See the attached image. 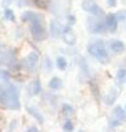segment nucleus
I'll use <instances>...</instances> for the list:
<instances>
[{
  "label": "nucleus",
  "mask_w": 126,
  "mask_h": 132,
  "mask_svg": "<svg viewBox=\"0 0 126 132\" xmlns=\"http://www.w3.org/2000/svg\"><path fill=\"white\" fill-rule=\"evenodd\" d=\"M0 104L11 111H19L21 107L19 89L17 86L6 83L0 86Z\"/></svg>",
  "instance_id": "obj_1"
},
{
  "label": "nucleus",
  "mask_w": 126,
  "mask_h": 132,
  "mask_svg": "<svg viewBox=\"0 0 126 132\" xmlns=\"http://www.w3.org/2000/svg\"><path fill=\"white\" fill-rule=\"evenodd\" d=\"M88 53L102 64H106V63L110 62V55H108V52L106 49L105 43L100 39L92 40L88 44Z\"/></svg>",
  "instance_id": "obj_2"
},
{
  "label": "nucleus",
  "mask_w": 126,
  "mask_h": 132,
  "mask_svg": "<svg viewBox=\"0 0 126 132\" xmlns=\"http://www.w3.org/2000/svg\"><path fill=\"white\" fill-rule=\"evenodd\" d=\"M44 20H39V21H33V23H29V30H30L32 38L37 42H42L47 38V29L44 28V24H43Z\"/></svg>",
  "instance_id": "obj_3"
},
{
  "label": "nucleus",
  "mask_w": 126,
  "mask_h": 132,
  "mask_svg": "<svg viewBox=\"0 0 126 132\" xmlns=\"http://www.w3.org/2000/svg\"><path fill=\"white\" fill-rule=\"evenodd\" d=\"M87 28L93 34H102V33H105L107 30L105 21L101 20V18H96V16L87 19Z\"/></svg>",
  "instance_id": "obj_4"
},
{
  "label": "nucleus",
  "mask_w": 126,
  "mask_h": 132,
  "mask_svg": "<svg viewBox=\"0 0 126 132\" xmlns=\"http://www.w3.org/2000/svg\"><path fill=\"white\" fill-rule=\"evenodd\" d=\"M82 9L87 13H90L92 16H96V18H102L105 15L104 10L97 5V3L93 1V0H83L82 1Z\"/></svg>",
  "instance_id": "obj_5"
},
{
  "label": "nucleus",
  "mask_w": 126,
  "mask_h": 132,
  "mask_svg": "<svg viewBox=\"0 0 126 132\" xmlns=\"http://www.w3.org/2000/svg\"><path fill=\"white\" fill-rule=\"evenodd\" d=\"M124 122H126V110H124L121 106H116L112 112V117L110 120V126L117 127Z\"/></svg>",
  "instance_id": "obj_6"
},
{
  "label": "nucleus",
  "mask_w": 126,
  "mask_h": 132,
  "mask_svg": "<svg viewBox=\"0 0 126 132\" xmlns=\"http://www.w3.org/2000/svg\"><path fill=\"white\" fill-rule=\"evenodd\" d=\"M62 39L63 42L67 44V45H74L76 44V40H77V37H76V33L72 29L71 25H66L63 27V30H62Z\"/></svg>",
  "instance_id": "obj_7"
},
{
  "label": "nucleus",
  "mask_w": 126,
  "mask_h": 132,
  "mask_svg": "<svg viewBox=\"0 0 126 132\" xmlns=\"http://www.w3.org/2000/svg\"><path fill=\"white\" fill-rule=\"evenodd\" d=\"M38 63V54L35 52H30L24 59H23V68L28 72H33L35 69V65Z\"/></svg>",
  "instance_id": "obj_8"
},
{
  "label": "nucleus",
  "mask_w": 126,
  "mask_h": 132,
  "mask_svg": "<svg viewBox=\"0 0 126 132\" xmlns=\"http://www.w3.org/2000/svg\"><path fill=\"white\" fill-rule=\"evenodd\" d=\"M105 24H106V27H107V30L116 31L117 24H119L117 15H116V14H107L105 16Z\"/></svg>",
  "instance_id": "obj_9"
},
{
  "label": "nucleus",
  "mask_w": 126,
  "mask_h": 132,
  "mask_svg": "<svg viewBox=\"0 0 126 132\" xmlns=\"http://www.w3.org/2000/svg\"><path fill=\"white\" fill-rule=\"evenodd\" d=\"M21 20L28 21V23H33V21H39V20H44V19H43V15H41V14L34 13L32 10H27L21 14Z\"/></svg>",
  "instance_id": "obj_10"
},
{
  "label": "nucleus",
  "mask_w": 126,
  "mask_h": 132,
  "mask_svg": "<svg viewBox=\"0 0 126 132\" xmlns=\"http://www.w3.org/2000/svg\"><path fill=\"white\" fill-rule=\"evenodd\" d=\"M25 110H27V112H28L39 125H43V123H44V118H43L42 113L38 111L35 107H33V106H25Z\"/></svg>",
  "instance_id": "obj_11"
},
{
  "label": "nucleus",
  "mask_w": 126,
  "mask_h": 132,
  "mask_svg": "<svg viewBox=\"0 0 126 132\" xmlns=\"http://www.w3.org/2000/svg\"><path fill=\"white\" fill-rule=\"evenodd\" d=\"M28 91H29V94H30V96H37V94L41 93V91H42V84H41L39 78H35V79H33V81L29 83Z\"/></svg>",
  "instance_id": "obj_12"
},
{
  "label": "nucleus",
  "mask_w": 126,
  "mask_h": 132,
  "mask_svg": "<svg viewBox=\"0 0 126 132\" xmlns=\"http://www.w3.org/2000/svg\"><path fill=\"white\" fill-rule=\"evenodd\" d=\"M110 49L114 53H116V54L122 53L125 51V43L122 40H119V39H112L110 42Z\"/></svg>",
  "instance_id": "obj_13"
},
{
  "label": "nucleus",
  "mask_w": 126,
  "mask_h": 132,
  "mask_svg": "<svg viewBox=\"0 0 126 132\" xmlns=\"http://www.w3.org/2000/svg\"><path fill=\"white\" fill-rule=\"evenodd\" d=\"M62 30H63V27L58 24L57 20H52L51 21V34H52L54 38L62 35Z\"/></svg>",
  "instance_id": "obj_14"
},
{
  "label": "nucleus",
  "mask_w": 126,
  "mask_h": 132,
  "mask_svg": "<svg viewBox=\"0 0 126 132\" xmlns=\"http://www.w3.org/2000/svg\"><path fill=\"white\" fill-rule=\"evenodd\" d=\"M62 86H63V82L59 77H53V78H51V81L48 83V87L51 89H53V91H59L62 88Z\"/></svg>",
  "instance_id": "obj_15"
},
{
  "label": "nucleus",
  "mask_w": 126,
  "mask_h": 132,
  "mask_svg": "<svg viewBox=\"0 0 126 132\" xmlns=\"http://www.w3.org/2000/svg\"><path fill=\"white\" fill-rule=\"evenodd\" d=\"M116 98H117V89H116V88H111L110 92L106 94L105 102L108 104V106H111V104H114V103H115Z\"/></svg>",
  "instance_id": "obj_16"
},
{
  "label": "nucleus",
  "mask_w": 126,
  "mask_h": 132,
  "mask_svg": "<svg viewBox=\"0 0 126 132\" xmlns=\"http://www.w3.org/2000/svg\"><path fill=\"white\" fill-rule=\"evenodd\" d=\"M13 62H14V55L9 51L0 54V63H3V64H11Z\"/></svg>",
  "instance_id": "obj_17"
},
{
  "label": "nucleus",
  "mask_w": 126,
  "mask_h": 132,
  "mask_svg": "<svg viewBox=\"0 0 126 132\" xmlns=\"http://www.w3.org/2000/svg\"><path fill=\"white\" fill-rule=\"evenodd\" d=\"M62 113L66 116V117H71V116L74 113V108L71 106V104H68V103H63L62 104Z\"/></svg>",
  "instance_id": "obj_18"
},
{
  "label": "nucleus",
  "mask_w": 126,
  "mask_h": 132,
  "mask_svg": "<svg viewBox=\"0 0 126 132\" xmlns=\"http://www.w3.org/2000/svg\"><path fill=\"white\" fill-rule=\"evenodd\" d=\"M56 64H57V68L61 69V71H64V69L67 68V65H68L67 59H66L64 57H58L57 61H56Z\"/></svg>",
  "instance_id": "obj_19"
},
{
  "label": "nucleus",
  "mask_w": 126,
  "mask_h": 132,
  "mask_svg": "<svg viewBox=\"0 0 126 132\" xmlns=\"http://www.w3.org/2000/svg\"><path fill=\"white\" fill-rule=\"evenodd\" d=\"M116 79L119 83H122L124 81H126V68H120L116 72Z\"/></svg>",
  "instance_id": "obj_20"
},
{
  "label": "nucleus",
  "mask_w": 126,
  "mask_h": 132,
  "mask_svg": "<svg viewBox=\"0 0 126 132\" xmlns=\"http://www.w3.org/2000/svg\"><path fill=\"white\" fill-rule=\"evenodd\" d=\"M116 15H117L119 21H121V23L124 24V28L126 29V10H120Z\"/></svg>",
  "instance_id": "obj_21"
},
{
  "label": "nucleus",
  "mask_w": 126,
  "mask_h": 132,
  "mask_svg": "<svg viewBox=\"0 0 126 132\" xmlns=\"http://www.w3.org/2000/svg\"><path fill=\"white\" fill-rule=\"evenodd\" d=\"M73 128H74L73 122L71 121V120H67V121L63 123V130H64L66 132H72L73 131Z\"/></svg>",
  "instance_id": "obj_22"
},
{
  "label": "nucleus",
  "mask_w": 126,
  "mask_h": 132,
  "mask_svg": "<svg viewBox=\"0 0 126 132\" xmlns=\"http://www.w3.org/2000/svg\"><path fill=\"white\" fill-rule=\"evenodd\" d=\"M4 15H5V18L8 19V20H15V15H14V11L11 10V9H5V13H4Z\"/></svg>",
  "instance_id": "obj_23"
},
{
  "label": "nucleus",
  "mask_w": 126,
  "mask_h": 132,
  "mask_svg": "<svg viewBox=\"0 0 126 132\" xmlns=\"http://www.w3.org/2000/svg\"><path fill=\"white\" fill-rule=\"evenodd\" d=\"M0 79H1V81H9V79H10L9 72L4 71V69H0Z\"/></svg>",
  "instance_id": "obj_24"
},
{
  "label": "nucleus",
  "mask_w": 126,
  "mask_h": 132,
  "mask_svg": "<svg viewBox=\"0 0 126 132\" xmlns=\"http://www.w3.org/2000/svg\"><path fill=\"white\" fill-rule=\"evenodd\" d=\"M25 132H39V130H38V127H37V126H32V127H29Z\"/></svg>",
  "instance_id": "obj_25"
},
{
  "label": "nucleus",
  "mask_w": 126,
  "mask_h": 132,
  "mask_svg": "<svg viewBox=\"0 0 126 132\" xmlns=\"http://www.w3.org/2000/svg\"><path fill=\"white\" fill-rule=\"evenodd\" d=\"M106 1H107L108 6H116V4H117V0H106Z\"/></svg>",
  "instance_id": "obj_26"
},
{
  "label": "nucleus",
  "mask_w": 126,
  "mask_h": 132,
  "mask_svg": "<svg viewBox=\"0 0 126 132\" xmlns=\"http://www.w3.org/2000/svg\"><path fill=\"white\" fill-rule=\"evenodd\" d=\"M68 21H69L68 25H72V24H74V21H76V18H74L73 15H69L68 16Z\"/></svg>",
  "instance_id": "obj_27"
},
{
  "label": "nucleus",
  "mask_w": 126,
  "mask_h": 132,
  "mask_svg": "<svg viewBox=\"0 0 126 132\" xmlns=\"http://www.w3.org/2000/svg\"><path fill=\"white\" fill-rule=\"evenodd\" d=\"M78 132H84V131H83V130H80V131H78Z\"/></svg>",
  "instance_id": "obj_28"
},
{
  "label": "nucleus",
  "mask_w": 126,
  "mask_h": 132,
  "mask_svg": "<svg viewBox=\"0 0 126 132\" xmlns=\"http://www.w3.org/2000/svg\"><path fill=\"white\" fill-rule=\"evenodd\" d=\"M125 110H126V104H125Z\"/></svg>",
  "instance_id": "obj_29"
}]
</instances>
